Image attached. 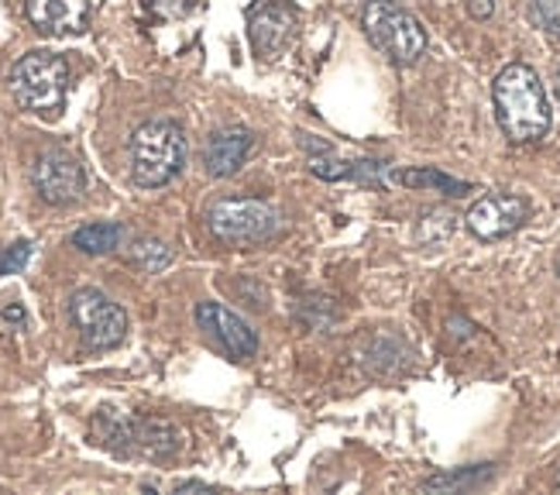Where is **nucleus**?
I'll list each match as a JSON object with an SVG mask.
<instances>
[{"label":"nucleus","instance_id":"nucleus-17","mask_svg":"<svg viewBox=\"0 0 560 495\" xmlns=\"http://www.w3.org/2000/svg\"><path fill=\"white\" fill-rule=\"evenodd\" d=\"M495 475L491 465H471V468H458V471H444V475L426 479L423 488L426 492H461V488H478Z\"/></svg>","mask_w":560,"mask_h":495},{"label":"nucleus","instance_id":"nucleus-18","mask_svg":"<svg viewBox=\"0 0 560 495\" xmlns=\"http://www.w3.org/2000/svg\"><path fill=\"white\" fill-rule=\"evenodd\" d=\"M172 258H176V255H172V248L155 242V238H138L132 248H127V262H132L135 269H141V272H148V275L169 269Z\"/></svg>","mask_w":560,"mask_h":495},{"label":"nucleus","instance_id":"nucleus-12","mask_svg":"<svg viewBox=\"0 0 560 495\" xmlns=\"http://www.w3.org/2000/svg\"><path fill=\"white\" fill-rule=\"evenodd\" d=\"M254 148V135L248 132V127H221V132H213L203 145V169L207 176L213 180H227L234 176L251 156Z\"/></svg>","mask_w":560,"mask_h":495},{"label":"nucleus","instance_id":"nucleus-3","mask_svg":"<svg viewBox=\"0 0 560 495\" xmlns=\"http://www.w3.org/2000/svg\"><path fill=\"white\" fill-rule=\"evenodd\" d=\"M66 90H70V62L62 55L49 49H35L14 62L11 97L17 100L21 111L52 117L66 103Z\"/></svg>","mask_w":560,"mask_h":495},{"label":"nucleus","instance_id":"nucleus-21","mask_svg":"<svg viewBox=\"0 0 560 495\" xmlns=\"http://www.w3.org/2000/svg\"><path fill=\"white\" fill-rule=\"evenodd\" d=\"M468 14L478 17V21L491 17L495 14V0H468Z\"/></svg>","mask_w":560,"mask_h":495},{"label":"nucleus","instance_id":"nucleus-10","mask_svg":"<svg viewBox=\"0 0 560 495\" xmlns=\"http://www.w3.org/2000/svg\"><path fill=\"white\" fill-rule=\"evenodd\" d=\"M530 218V203L512 193H488L468 210V231L482 242H502L512 231H520Z\"/></svg>","mask_w":560,"mask_h":495},{"label":"nucleus","instance_id":"nucleus-9","mask_svg":"<svg viewBox=\"0 0 560 495\" xmlns=\"http://www.w3.org/2000/svg\"><path fill=\"white\" fill-rule=\"evenodd\" d=\"M197 324L200 331L217 344L224 355H231L234 361H245L258 351V334L251 331V324L245 317H238L234 310H227L224 304H213V299H203L197 304Z\"/></svg>","mask_w":560,"mask_h":495},{"label":"nucleus","instance_id":"nucleus-2","mask_svg":"<svg viewBox=\"0 0 560 495\" xmlns=\"http://www.w3.org/2000/svg\"><path fill=\"white\" fill-rule=\"evenodd\" d=\"M127 156H132V180L141 189L169 186L186 165V135L176 121L155 117L135 127L132 141H127Z\"/></svg>","mask_w":560,"mask_h":495},{"label":"nucleus","instance_id":"nucleus-4","mask_svg":"<svg viewBox=\"0 0 560 495\" xmlns=\"http://www.w3.org/2000/svg\"><path fill=\"white\" fill-rule=\"evenodd\" d=\"M361 28L372 38V46L389 55L396 66H413L426 52L423 25L396 0H369L361 11Z\"/></svg>","mask_w":560,"mask_h":495},{"label":"nucleus","instance_id":"nucleus-14","mask_svg":"<svg viewBox=\"0 0 560 495\" xmlns=\"http://www.w3.org/2000/svg\"><path fill=\"white\" fill-rule=\"evenodd\" d=\"M385 186H409V189H434V193H444V197H464L471 193V183H461L455 176H447L440 169H396L389 165L385 169Z\"/></svg>","mask_w":560,"mask_h":495},{"label":"nucleus","instance_id":"nucleus-22","mask_svg":"<svg viewBox=\"0 0 560 495\" xmlns=\"http://www.w3.org/2000/svg\"><path fill=\"white\" fill-rule=\"evenodd\" d=\"M0 317H4L8 324H25V320H28V313H25V307H21V304L4 307V313H0Z\"/></svg>","mask_w":560,"mask_h":495},{"label":"nucleus","instance_id":"nucleus-15","mask_svg":"<svg viewBox=\"0 0 560 495\" xmlns=\"http://www.w3.org/2000/svg\"><path fill=\"white\" fill-rule=\"evenodd\" d=\"M127 231L114 221H97V224H83L79 231H73V248H79L83 255H111L124 245Z\"/></svg>","mask_w":560,"mask_h":495},{"label":"nucleus","instance_id":"nucleus-24","mask_svg":"<svg viewBox=\"0 0 560 495\" xmlns=\"http://www.w3.org/2000/svg\"><path fill=\"white\" fill-rule=\"evenodd\" d=\"M553 94H557V100H560V66H557V73H553Z\"/></svg>","mask_w":560,"mask_h":495},{"label":"nucleus","instance_id":"nucleus-25","mask_svg":"<svg viewBox=\"0 0 560 495\" xmlns=\"http://www.w3.org/2000/svg\"><path fill=\"white\" fill-rule=\"evenodd\" d=\"M557 488H560V471H557Z\"/></svg>","mask_w":560,"mask_h":495},{"label":"nucleus","instance_id":"nucleus-5","mask_svg":"<svg viewBox=\"0 0 560 495\" xmlns=\"http://www.w3.org/2000/svg\"><path fill=\"white\" fill-rule=\"evenodd\" d=\"M207 227L227 245H258L283 231V213L254 197H224L210 203Z\"/></svg>","mask_w":560,"mask_h":495},{"label":"nucleus","instance_id":"nucleus-6","mask_svg":"<svg viewBox=\"0 0 560 495\" xmlns=\"http://www.w3.org/2000/svg\"><path fill=\"white\" fill-rule=\"evenodd\" d=\"M100 444L111 447L114 455H145V458H169L183 447L176 426L159 420H135V417H114L103 413L97 420Z\"/></svg>","mask_w":560,"mask_h":495},{"label":"nucleus","instance_id":"nucleus-8","mask_svg":"<svg viewBox=\"0 0 560 495\" xmlns=\"http://www.w3.org/2000/svg\"><path fill=\"white\" fill-rule=\"evenodd\" d=\"M32 183L35 193L52 207H70L86 193V172L76 156L62 152V148H49L41 152L32 165Z\"/></svg>","mask_w":560,"mask_h":495},{"label":"nucleus","instance_id":"nucleus-11","mask_svg":"<svg viewBox=\"0 0 560 495\" xmlns=\"http://www.w3.org/2000/svg\"><path fill=\"white\" fill-rule=\"evenodd\" d=\"M296 14L283 4H275V0H265V4H258L248 17V35H251V46L262 59H278L293 41H296Z\"/></svg>","mask_w":560,"mask_h":495},{"label":"nucleus","instance_id":"nucleus-20","mask_svg":"<svg viewBox=\"0 0 560 495\" xmlns=\"http://www.w3.org/2000/svg\"><path fill=\"white\" fill-rule=\"evenodd\" d=\"M533 21L540 25L547 35L560 38V0H533V8H530Z\"/></svg>","mask_w":560,"mask_h":495},{"label":"nucleus","instance_id":"nucleus-19","mask_svg":"<svg viewBox=\"0 0 560 495\" xmlns=\"http://www.w3.org/2000/svg\"><path fill=\"white\" fill-rule=\"evenodd\" d=\"M32 251H35V245L28 238H21V242H14L8 248H0V279L17 275L21 269H25L32 262Z\"/></svg>","mask_w":560,"mask_h":495},{"label":"nucleus","instance_id":"nucleus-13","mask_svg":"<svg viewBox=\"0 0 560 495\" xmlns=\"http://www.w3.org/2000/svg\"><path fill=\"white\" fill-rule=\"evenodd\" d=\"M25 11L41 35H79L90 21V0H28Z\"/></svg>","mask_w":560,"mask_h":495},{"label":"nucleus","instance_id":"nucleus-7","mask_svg":"<svg viewBox=\"0 0 560 495\" xmlns=\"http://www.w3.org/2000/svg\"><path fill=\"white\" fill-rule=\"evenodd\" d=\"M70 320L90 351H111L127 337V313L94 286H83L70 296Z\"/></svg>","mask_w":560,"mask_h":495},{"label":"nucleus","instance_id":"nucleus-23","mask_svg":"<svg viewBox=\"0 0 560 495\" xmlns=\"http://www.w3.org/2000/svg\"><path fill=\"white\" fill-rule=\"evenodd\" d=\"M172 492H210V485L207 482H176V485H172Z\"/></svg>","mask_w":560,"mask_h":495},{"label":"nucleus","instance_id":"nucleus-16","mask_svg":"<svg viewBox=\"0 0 560 495\" xmlns=\"http://www.w3.org/2000/svg\"><path fill=\"white\" fill-rule=\"evenodd\" d=\"M364 369H369L372 375H396L402 364H406V348L389 337V334H378L372 344H369V351H364Z\"/></svg>","mask_w":560,"mask_h":495},{"label":"nucleus","instance_id":"nucleus-1","mask_svg":"<svg viewBox=\"0 0 560 495\" xmlns=\"http://www.w3.org/2000/svg\"><path fill=\"white\" fill-rule=\"evenodd\" d=\"M495 121L502 135L515 145L540 141L550 132V103L540 76L526 62H509V66L491 83Z\"/></svg>","mask_w":560,"mask_h":495}]
</instances>
